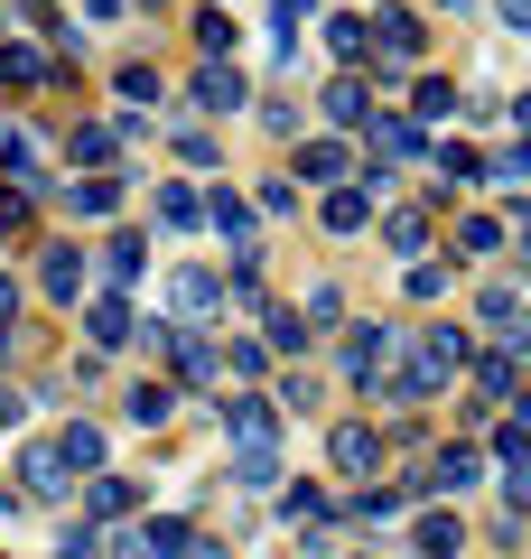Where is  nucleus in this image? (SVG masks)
<instances>
[{"instance_id": "nucleus-41", "label": "nucleus", "mask_w": 531, "mask_h": 559, "mask_svg": "<svg viewBox=\"0 0 531 559\" xmlns=\"http://www.w3.org/2000/svg\"><path fill=\"white\" fill-rule=\"evenodd\" d=\"M335 318H345V289H335V280H308V299H298V326H308V336H327Z\"/></svg>"}, {"instance_id": "nucleus-23", "label": "nucleus", "mask_w": 531, "mask_h": 559, "mask_svg": "<svg viewBox=\"0 0 531 559\" xmlns=\"http://www.w3.org/2000/svg\"><path fill=\"white\" fill-rule=\"evenodd\" d=\"M38 289H47L57 308L84 299V242H38Z\"/></svg>"}, {"instance_id": "nucleus-43", "label": "nucleus", "mask_w": 531, "mask_h": 559, "mask_svg": "<svg viewBox=\"0 0 531 559\" xmlns=\"http://www.w3.org/2000/svg\"><path fill=\"white\" fill-rule=\"evenodd\" d=\"M271 495H280V513H290L298 532H308V522H327V485H290V476H280Z\"/></svg>"}, {"instance_id": "nucleus-44", "label": "nucleus", "mask_w": 531, "mask_h": 559, "mask_svg": "<svg viewBox=\"0 0 531 559\" xmlns=\"http://www.w3.org/2000/svg\"><path fill=\"white\" fill-rule=\"evenodd\" d=\"M0 234H38V197H28V187H10V178H0Z\"/></svg>"}, {"instance_id": "nucleus-32", "label": "nucleus", "mask_w": 531, "mask_h": 559, "mask_svg": "<svg viewBox=\"0 0 531 559\" xmlns=\"http://www.w3.org/2000/svg\"><path fill=\"white\" fill-rule=\"evenodd\" d=\"M57 197H66V215H84V224H113L121 215V178H66Z\"/></svg>"}, {"instance_id": "nucleus-56", "label": "nucleus", "mask_w": 531, "mask_h": 559, "mask_svg": "<svg viewBox=\"0 0 531 559\" xmlns=\"http://www.w3.org/2000/svg\"><path fill=\"white\" fill-rule=\"evenodd\" d=\"M177 559H234V540H215V532H197V540H187V550H177Z\"/></svg>"}, {"instance_id": "nucleus-5", "label": "nucleus", "mask_w": 531, "mask_h": 559, "mask_svg": "<svg viewBox=\"0 0 531 559\" xmlns=\"http://www.w3.org/2000/svg\"><path fill=\"white\" fill-rule=\"evenodd\" d=\"M0 178L28 187V197H57V140L38 121H0Z\"/></svg>"}, {"instance_id": "nucleus-54", "label": "nucleus", "mask_w": 531, "mask_h": 559, "mask_svg": "<svg viewBox=\"0 0 531 559\" xmlns=\"http://www.w3.org/2000/svg\"><path fill=\"white\" fill-rule=\"evenodd\" d=\"M20 419H28V392H20V382H0V429H20Z\"/></svg>"}, {"instance_id": "nucleus-14", "label": "nucleus", "mask_w": 531, "mask_h": 559, "mask_svg": "<svg viewBox=\"0 0 531 559\" xmlns=\"http://www.w3.org/2000/svg\"><path fill=\"white\" fill-rule=\"evenodd\" d=\"M512 215H522V205H512ZM512 215H457L448 261H467V271H504V252H512Z\"/></svg>"}, {"instance_id": "nucleus-45", "label": "nucleus", "mask_w": 531, "mask_h": 559, "mask_svg": "<svg viewBox=\"0 0 531 559\" xmlns=\"http://www.w3.org/2000/svg\"><path fill=\"white\" fill-rule=\"evenodd\" d=\"M485 178L504 187L512 205H522V178H531V159H522V140H504V150H494V159H485Z\"/></svg>"}, {"instance_id": "nucleus-29", "label": "nucleus", "mask_w": 531, "mask_h": 559, "mask_svg": "<svg viewBox=\"0 0 531 559\" xmlns=\"http://www.w3.org/2000/svg\"><path fill=\"white\" fill-rule=\"evenodd\" d=\"M47 448H57V466H66L75 485H84V476H103V429H94V419H66Z\"/></svg>"}, {"instance_id": "nucleus-4", "label": "nucleus", "mask_w": 531, "mask_h": 559, "mask_svg": "<svg viewBox=\"0 0 531 559\" xmlns=\"http://www.w3.org/2000/svg\"><path fill=\"white\" fill-rule=\"evenodd\" d=\"M531 289H522V271H485L475 280V326H485L494 345H504V355H522V336H531Z\"/></svg>"}, {"instance_id": "nucleus-7", "label": "nucleus", "mask_w": 531, "mask_h": 559, "mask_svg": "<svg viewBox=\"0 0 531 559\" xmlns=\"http://www.w3.org/2000/svg\"><path fill=\"white\" fill-rule=\"evenodd\" d=\"M374 94H392V75H327V84H317V121H327L335 140H354L364 121L382 112Z\"/></svg>"}, {"instance_id": "nucleus-59", "label": "nucleus", "mask_w": 531, "mask_h": 559, "mask_svg": "<svg viewBox=\"0 0 531 559\" xmlns=\"http://www.w3.org/2000/svg\"><path fill=\"white\" fill-rule=\"evenodd\" d=\"M131 10H140V0H131ZM150 10H168V0H150Z\"/></svg>"}, {"instance_id": "nucleus-50", "label": "nucleus", "mask_w": 531, "mask_h": 559, "mask_svg": "<svg viewBox=\"0 0 531 559\" xmlns=\"http://www.w3.org/2000/svg\"><path fill=\"white\" fill-rule=\"evenodd\" d=\"M494 495H504V513H522V503H531V466H504V476H494Z\"/></svg>"}, {"instance_id": "nucleus-24", "label": "nucleus", "mask_w": 531, "mask_h": 559, "mask_svg": "<svg viewBox=\"0 0 531 559\" xmlns=\"http://www.w3.org/2000/svg\"><path fill=\"white\" fill-rule=\"evenodd\" d=\"M158 355H168V382H187V392H205V382H224V364H215V345L205 336H158Z\"/></svg>"}, {"instance_id": "nucleus-40", "label": "nucleus", "mask_w": 531, "mask_h": 559, "mask_svg": "<svg viewBox=\"0 0 531 559\" xmlns=\"http://www.w3.org/2000/svg\"><path fill=\"white\" fill-rule=\"evenodd\" d=\"M158 224H168V234H205V205H197V187H187V178L158 187Z\"/></svg>"}, {"instance_id": "nucleus-15", "label": "nucleus", "mask_w": 531, "mask_h": 559, "mask_svg": "<svg viewBox=\"0 0 531 559\" xmlns=\"http://www.w3.org/2000/svg\"><path fill=\"white\" fill-rule=\"evenodd\" d=\"M392 355H401V326H392V318H364V326L345 336V382H354V392H374Z\"/></svg>"}, {"instance_id": "nucleus-57", "label": "nucleus", "mask_w": 531, "mask_h": 559, "mask_svg": "<svg viewBox=\"0 0 531 559\" xmlns=\"http://www.w3.org/2000/svg\"><path fill=\"white\" fill-rule=\"evenodd\" d=\"M429 10L438 20H475V0H429Z\"/></svg>"}, {"instance_id": "nucleus-10", "label": "nucleus", "mask_w": 531, "mask_h": 559, "mask_svg": "<svg viewBox=\"0 0 531 559\" xmlns=\"http://www.w3.org/2000/svg\"><path fill=\"white\" fill-rule=\"evenodd\" d=\"M374 234H382V252H392V261H420V252L438 242V215H429L420 197H382V205H374Z\"/></svg>"}, {"instance_id": "nucleus-49", "label": "nucleus", "mask_w": 531, "mask_h": 559, "mask_svg": "<svg viewBox=\"0 0 531 559\" xmlns=\"http://www.w3.org/2000/svg\"><path fill=\"white\" fill-rule=\"evenodd\" d=\"M252 215H298V187H290V178H261V197H252Z\"/></svg>"}, {"instance_id": "nucleus-33", "label": "nucleus", "mask_w": 531, "mask_h": 559, "mask_svg": "<svg viewBox=\"0 0 531 559\" xmlns=\"http://www.w3.org/2000/svg\"><path fill=\"white\" fill-rule=\"evenodd\" d=\"M448 112H467L457 75H420V84H411V112H401V121H420V131H429V121H448Z\"/></svg>"}, {"instance_id": "nucleus-3", "label": "nucleus", "mask_w": 531, "mask_h": 559, "mask_svg": "<svg viewBox=\"0 0 531 559\" xmlns=\"http://www.w3.org/2000/svg\"><path fill=\"white\" fill-rule=\"evenodd\" d=\"M364 38H374V66H382V75H392V66H420V57H429V10L382 0V10H364Z\"/></svg>"}, {"instance_id": "nucleus-26", "label": "nucleus", "mask_w": 531, "mask_h": 559, "mask_svg": "<svg viewBox=\"0 0 531 559\" xmlns=\"http://www.w3.org/2000/svg\"><path fill=\"white\" fill-rule=\"evenodd\" d=\"M327 57H335V75H374V38H364V10H327Z\"/></svg>"}, {"instance_id": "nucleus-35", "label": "nucleus", "mask_w": 531, "mask_h": 559, "mask_svg": "<svg viewBox=\"0 0 531 559\" xmlns=\"http://www.w3.org/2000/svg\"><path fill=\"white\" fill-rule=\"evenodd\" d=\"M215 364H224V382H234V392H252V382L271 373V345H261V336H234Z\"/></svg>"}, {"instance_id": "nucleus-47", "label": "nucleus", "mask_w": 531, "mask_h": 559, "mask_svg": "<svg viewBox=\"0 0 531 559\" xmlns=\"http://www.w3.org/2000/svg\"><path fill=\"white\" fill-rule=\"evenodd\" d=\"M298 20H317V0H271V38H280V57L298 47Z\"/></svg>"}, {"instance_id": "nucleus-37", "label": "nucleus", "mask_w": 531, "mask_h": 559, "mask_svg": "<svg viewBox=\"0 0 531 559\" xmlns=\"http://www.w3.org/2000/svg\"><path fill=\"white\" fill-rule=\"evenodd\" d=\"M401 289H411V299H448V289H457V261H438V252L401 261Z\"/></svg>"}, {"instance_id": "nucleus-34", "label": "nucleus", "mask_w": 531, "mask_h": 559, "mask_svg": "<svg viewBox=\"0 0 531 559\" xmlns=\"http://www.w3.org/2000/svg\"><path fill=\"white\" fill-rule=\"evenodd\" d=\"M187 540H197V522H187V513H140V550H150V559H177Z\"/></svg>"}, {"instance_id": "nucleus-51", "label": "nucleus", "mask_w": 531, "mask_h": 559, "mask_svg": "<svg viewBox=\"0 0 531 559\" xmlns=\"http://www.w3.org/2000/svg\"><path fill=\"white\" fill-rule=\"evenodd\" d=\"M57 559H103V532H94V522H75V532L57 540Z\"/></svg>"}, {"instance_id": "nucleus-27", "label": "nucleus", "mask_w": 531, "mask_h": 559, "mask_svg": "<svg viewBox=\"0 0 531 559\" xmlns=\"http://www.w3.org/2000/svg\"><path fill=\"white\" fill-rule=\"evenodd\" d=\"M317 224H327L335 242H354V234H374V197H364V187H327V197H317Z\"/></svg>"}, {"instance_id": "nucleus-16", "label": "nucleus", "mask_w": 531, "mask_h": 559, "mask_svg": "<svg viewBox=\"0 0 531 559\" xmlns=\"http://www.w3.org/2000/svg\"><path fill=\"white\" fill-rule=\"evenodd\" d=\"M224 439H234V448H280L271 392H224Z\"/></svg>"}, {"instance_id": "nucleus-1", "label": "nucleus", "mask_w": 531, "mask_h": 559, "mask_svg": "<svg viewBox=\"0 0 531 559\" xmlns=\"http://www.w3.org/2000/svg\"><path fill=\"white\" fill-rule=\"evenodd\" d=\"M475 485H485V448H475V439H438L429 457L401 476V495H438V503H457V495H475Z\"/></svg>"}, {"instance_id": "nucleus-42", "label": "nucleus", "mask_w": 531, "mask_h": 559, "mask_svg": "<svg viewBox=\"0 0 531 559\" xmlns=\"http://www.w3.org/2000/svg\"><path fill=\"white\" fill-rule=\"evenodd\" d=\"M271 411H280V419H308V411H317V373H298V364H290V373L271 382Z\"/></svg>"}, {"instance_id": "nucleus-20", "label": "nucleus", "mask_w": 531, "mask_h": 559, "mask_svg": "<svg viewBox=\"0 0 531 559\" xmlns=\"http://www.w3.org/2000/svg\"><path fill=\"white\" fill-rule=\"evenodd\" d=\"M131 513H140V485L121 476V466L84 476V522H94V532H113V522H131Z\"/></svg>"}, {"instance_id": "nucleus-30", "label": "nucleus", "mask_w": 531, "mask_h": 559, "mask_svg": "<svg viewBox=\"0 0 531 559\" xmlns=\"http://www.w3.org/2000/svg\"><path fill=\"white\" fill-rule=\"evenodd\" d=\"M252 318H261V345H271V364H298V355H308V326H298V308H280V299H261L252 308Z\"/></svg>"}, {"instance_id": "nucleus-6", "label": "nucleus", "mask_w": 531, "mask_h": 559, "mask_svg": "<svg viewBox=\"0 0 531 559\" xmlns=\"http://www.w3.org/2000/svg\"><path fill=\"white\" fill-rule=\"evenodd\" d=\"M327 466H335L345 485H382V466H392L382 419H335V429H327Z\"/></svg>"}, {"instance_id": "nucleus-2", "label": "nucleus", "mask_w": 531, "mask_h": 559, "mask_svg": "<svg viewBox=\"0 0 531 559\" xmlns=\"http://www.w3.org/2000/svg\"><path fill=\"white\" fill-rule=\"evenodd\" d=\"M158 308H168L177 336H205V326H224V280L205 271V261H177L168 289H158Z\"/></svg>"}, {"instance_id": "nucleus-55", "label": "nucleus", "mask_w": 531, "mask_h": 559, "mask_svg": "<svg viewBox=\"0 0 531 559\" xmlns=\"http://www.w3.org/2000/svg\"><path fill=\"white\" fill-rule=\"evenodd\" d=\"M494 28H512V38H522V28H531V0H494Z\"/></svg>"}, {"instance_id": "nucleus-17", "label": "nucleus", "mask_w": 531, "mask_h": 559, "mask_svg": "<svg viewBox=\"0 0 531 559\" xmlns=\"http://www.w3.org/2000/svg\"><path fill=\"white\" fill-rule=\"evenodd\" d=\"M20 503H75V476L57 466V448H47V439L20 448Z\"/></svg>"}, {"instance_id": "nucleus-58", "label": "nucleus", "mask_w": 531, "mask_h": 559, "mask_svg": "<svg viewBox=\"0 0 531 559\" xmlns=\"http://www.w3.org/2000/svg\"><path fill=\"white\" fill-rule=\"evenodd\" d=\"M345 559H382V550H345Z\"/></svg>"}, {"instance_id": "nucleus-46", "label": "nucleus", "mask_w": 531, "mask_h": 559, "mask_svg": "<svg viewBox=\"0 0 531 559\" xmlns=\"http://www.w3.org/2000/svg\"><path fill=\"white\" fill-rule=\"evenodd\" d=\"M113 94H121V103H158L168 84H158V66H140V57H131V66H113Z\"/></svg>"}, {"instance_id": "nucleus-11", "label": "nucleus", "mask_w": 531, "mask_h": 559, "mask_svg": "<svg viewBox=\"0 0 531 559\" xmlns=\"http://www.w3.org/2000/svg\"><path fill=\"white\" fill-rule=\"evenodd\" d=\"M364 140H374V150H364V168H374V178L429 159V131H420V121H401V112H374V121H364Z\"/></svg>"}, {"instance_id": "nucleus-18", "label": "nucleus", "mask_w": 531, "mask_h": 559, "mask_svg": "<svg viewBox=\"0 0 531 559\" xmlns=\"http://www.w3.org/2000/svg\"><path fill=\"white\" fill-rule=\"evenodd\" d=\"M66 168H75V178H121L113 121H75V131H66Z\"/></svg>"}, {"instance_id": "nucleus-25", "label": "nucleus", "mask_w": 531, "mask_h": 559, "mask_svg": "<svg viewBox=\"0 0 531 559\" xmlns=\"http://www.w3.org/2000/svg\"><path fill=\"white\" fill-rule=\"evenodd\" d=\"M467 382H475V401H522V355H504V345H475V364H467Z\"/></svg>"}, {"instance_id": "nucleus-31", "label": "nucleus", "mask_w": 531, "mask_h": 559, "mask_svg": "<svg viewBox=\"0 0 531 559\" xmlns=\"http://www.w3.org/2000/svg\"><path fill=\"white\" fill-rule=\"evenodd\" d=\"M121 419H131V429H168V419H177V382H168V373L131 382V401H121Z\"/></svg>"}, {"instance_id": "nucleus-8", "label": "nucleus", "mask_w": 531, "mask_h": 559, "mask_svg": "<svg viewBox=\"0 0 531 559\" xmlns=\"http://www.w3.org/2000/svg\"><path fill=\"white\" fill-rule=\"evenodd\" d=\"M354 159H364V150H354V140L317 131V140H298V159L280 168V178H290L298 197H327V187H345V178H354Z\"/></svg>"}, {"instance_id": "nucleus-12", "label": "nucleus", "mask_w": 531, "mask_h": 559, "mask_svg": "<svg viewBox=\"0 0 531 559\" xmlns=\"http://www.w3.org/2000/svg\"><path fill=\"white\" fill-rule=\"evenodd\" d=\"M197 205H205V234L234 242V261H261V215H252V197H234V187H197Z\"/></svg>"}, {"instance_id": "nucleus-21", "label": "nucleus", "mask_w": 531, "mask_h": 559, "mask_svg": "<svg viewBox=\"0 0 531 559\" xmlns=\"http://www.w3.org/2000/svg\"><path fill=\"white\" fill-rule=\"evenodd\" d=\"M411 345H420V355H429L448 382H467V364H475V326H467V318H438V326H420Z\"/></svg>"}, {"instance_id": "nucleus-52", "label": "nucleus", "mask_w": 531, "mask_h": 559, "mask_svg": "<svg viewBox=\"0 0 531 559\" xmlns=\"http://www.w3.org/2000/svg\"><path fill=\"white\" fill-rule=\"evenodd\" d=\"M75 10H84V28H121L131 20V0H75Z\"/></svg>"}, {"instance_id": "nucleus-53", "label": "nucleus", "mask_w": 531, "mask_h": 559, "mask_svg": "<svg viewBox=\"0 0 531 559\" xmlns=\"http://www.w3.org/2000/svg\"><path fill=\"white\" fill-rule=\"evenodd\" d=\"M261 112V131H280V140H298V103H252Z\"/></svg>"}, {"instance_id": "nucleus-38", "label": "nucleus", "mask_w": 531, "mask_h": 559, "mask_svg": "<svg viewBox=\"0 0 531 559\" xmlns=\"http://www.w3.org/2000/svg\"><path fill=\"white\" fill-rule=\"evenodd\" d=\"M140 261H150V234H103V271H113V289H131Z\"/></svg>"}, {"instance_id": "nucleus-39", "label": "nucleus", "mask_w": 531, "mask_h": 559, "mask_svg": "<svg viewBox=\"0 0 531 559\" xmlns=\"http://www.w3.org/2000/svg\"><path fill=\"white\" fill-rule=\"evenodd\" d=\"M280 466H290L280 448H234V485H243V495H271V485H280Z\"/></svg>"}, {"instance_id": "nucleus-19", "label": "nucleus", "mask_w": 531, "mask_h": 559, "mask_svg": "<svg viewBox=\"0 0 531 559\" xmlns=\"http://www.w3.org/2000/svg\"><path fill=\"white\" fill-rule=\"evenodd\" d=\"M75 66H57L47 47H28V38H0V84L10 94H38V84H66Z\"/></svg>"}, {"instance_id": "nucleus-22", "label": "nucleus", "mask_w": 531, "mask_h": 559, "mask_svg": "<svg viewBox=\"0 0 531 559\" xmlns=\"http://www.w3.org/2000/svg\"><path fill=\"white\" fill-rule=\"evenodd\" d=\"M411 559H467V513L457 503H429L411 522Z\"/></svg>"}, {"instance_id": "nucleus-13", "label": "nucleus", "mask_w": 531, "mask_h": 559, "mask_svg": "<svg viewBox=\"0 0 531 559\" xmlns=\"http://www.w3.org/2000/svg\"><path fill=\"white\" fill-rule=\"evenodd\" d=\"M187 103H197V112L205 121H243V112H252V75H243V66H197V84H187Z\"/></svg>"}, {"instance_id": "nucleus-28", "label": "nucleus", "mask_w": 531, "mask_h": 559, "mask_svg": "<svg viewBox=\"0 0 531 559\" xmlns=\"http://www.w3.org/2000/svg\"><path fill=\"white\" fill-rule=\"evenodd\" d=\"M429 168H438V197H467V187H485V150H475V140H448V150L429 140Z\"/></svg>"}, {"instance_id": "nucleus-9", "label": "nucleus", "mask_w": 531, "mask_h": 559, "mask_svg": "<svg viewBox=\"0 0 531 559\" xmlns=\"http://www.w3.org/2000/svg\"><path fill=\"white\" fill-rule=\"evenodd\" d=\"M75 318H84V355H121V345L140 336L131 289H94V299H75Z\"/></svg>"}, {"instance_id": "nucleus-36", "label": "nucleus", "mask_w": 531, "mask_h": 559, "mask_svg": "<svg viewBox=\"0 0 531 559\" xmlns=\"http://www.w3.org/2000/svg\"><path fill=\"white\" fill-rule=\"evenodd\" d=\"M234 47H243V28L224 10H197V66H234Z\"/></svg>"}, {"instance_id": "nucleus-48", "label": "nucleus", "mask_w": 531, "mask_h": 559, "mask_svg": "<svg viewBox=\"0 0 531 559\" xmlns=\"http://www.w3.org/2000/svg\"><path fill=\"white\" fill-rule=\"evenodd\" d=\"M168 150H177L187 168H215V131H197V121H187V131H168Z\"/></svg>"}]
</instances>
